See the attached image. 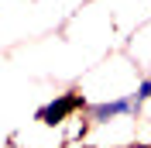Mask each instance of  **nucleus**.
I'll use <instances>...</instances> for the list:
<instances>
[{"label": "nucleus", "mask_w": 151, "mask_h": 148, "mask_svg": "<svg viewBox=\"0 0 151 148\" xmlns=\"http://www.w3.org/2000/svg\"><path fill=\"white\" fill-rule=\"evenodd\" d=\"M76 107H83V96H79V93H62V96H55L52 103L38 107L35 117L41 120V124H48V128H55V124H62V120H65Z\"/></svg>", "instance_id": "f257e3e1"}, {"label": "nucleus", "mask_w": 151, "mask_h": 148, "mask_svg": "<svg viewBox=\"0 0 151 148\" xmlns=\"http://www.w3.org/2000/svg\"><path fill=\"white\" fill-rule=\"evenodd\" d=\"M120 114H134V96H120V100H106V103H96L89 117L96 124H106L110 117H120Z\"/></svg>", "instance_id": "f03ea898"}, {"label": "nucleus", "mask_w": 151, "mask_h": 148, "mask_svg": "<svg viewBox=\"0 0 151 148\" xmlns=\"http://www.w3.org/2000/svg\"><path fill=\"white\" fill-rule=\"evenodd\" d=\"M148 100H151V79H144V83L137 86V90H134V114L141 110V107H144Z\"/></svg>", "instance_id": "7ed1b4c3"}, {"label": "nucleus", "mask_w": 151, "mask_h": 148, "mask_svg": "<svg viewBox=\"0 0 151 148\" xmlns=\"http://www.w3.org/2000/svg\"><path fill=\"white\" fill-rule=\"evenodd\" d=\"M127 148H151V145H127Z\"/></svg>", "instance_id": "20e7f679"}]
</instances>
